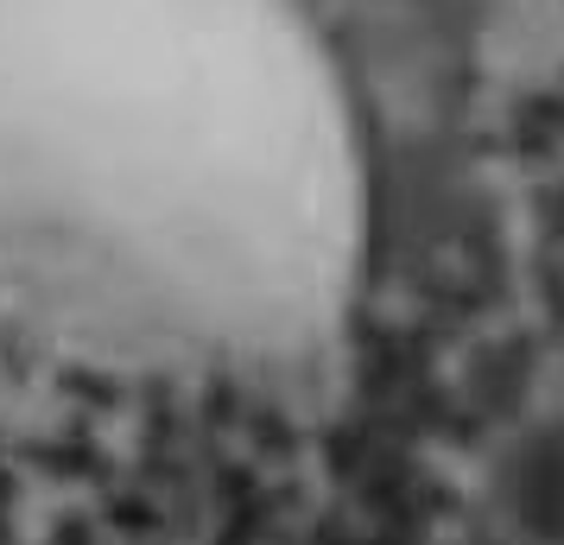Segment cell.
Listing matches in <instances>:
<instances>
[{"mask_svg": "<svg viewBox=\"0 0 564 545\" xmlns=\"http://www.w3.org/2000/svg\"><path fill=\"white\" fill-rule=\"evenodd\" d=\"M361 248V121L299 0H0V298L39 330L280 368Z\"/></svg>", "mask_w": 564, "mask_h": 545, "instance_id": "cell-1", "label": "cell"}]
</instances>
